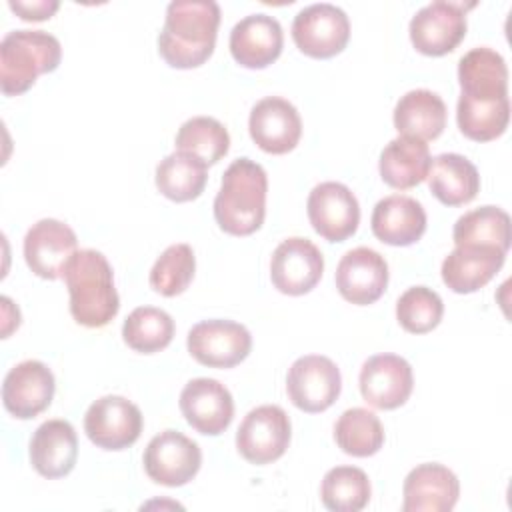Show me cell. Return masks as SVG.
Listing matches in <instances>:
<instances>
[{"instance_id":"5b68a950","label":"cell","mask_w":512,"mask_h":512,"mask_svg":"<svg viewBox=\"0 0 512 512\" xmlns=\"http://www.w3.org/2000/svg\"><path fill=\"white\" fill-rule=\"evenodd\" d=\"M350 38V20L342 8L330 2L304 6L292 20V40L300 52L312 58H332L344 50Z\"/></svg>"},{"instance_id":"f546056e","label":"cell","mask_w":512,"mask_h":512,"mask_svg":"<svg viewBox=\"0 0 512 512\" xmlns=\"http://www.w3.org/2000/svg\"><path fill=\"white\" fill-rule=\"evenodd\" d=\"M452 238L456 246H492L508 252L510 216L498 206L474 208L456 220Z\"/></svg>"},{"instance_id":"d6986e66","label":"cell","mask_w":512,"mask_h":512,"mask_svg":"<svg viewBox=\"0 0 512 512\" xmlns=\"http://www.w3.org/2000/svg\"><path fill=\"white\" fill-rule=\"evenodd\" d=\"M248 130L258 148L268 154H286L302 136V120L294 104L280 96L258 100L248 118Z\"/></svg>"},{"instance_id":"83f0119b","label":"cell","mask_w":512,"mask_h":512,"mask_svg":"<svg viewBox=\"0 0 512 512\" xmlns=\"http://www.w3.org/2000/svg\"><path fill=\"white\" fill-rule=\"evenodd\" d=\"M394 126L400 136L434 140L446 128V104L432 90H410L396 102Z\"/></svg>"},{"instance_id":"836d02e7","label":"cell","mask_w":512,"mask_h":512,"mask_svg":"<svg viewBox=\"0 0 512 512\" xmlns=\"http://www.w3.org/2000/svg\"><path fill=\"white\" fill-rule=\"evenodd\" d=\"M370 494V480L356 466L330 468L320 486L322 504L332 512H358L368 504Z\"/></svg>"},{"instance_id":"5bb4252c","label":"cell","mask_w":512,"mask_h":512,"mask_svg":"<svg viewBox=\"0 0 512 512\" xmlns=\"http://www.w3.org/2000/svg\"><path fill=\"white\" fill-rule=\"evenodd\" d=\"M76 252L78 238L74 230L56 218L38 220L24 236V260L36 276L46 280L60 278Z\"/></svg>"},{"instance_id":"4fadbf2b","label":"cell","mask_w":512,"mask_h":512,"mask_svg":"<svg viewBox=\"0 0 512 512\" xmlns=\"http://www.w3.org/2000/svg\"><path fill=\"white\" fill-rule=\"evenodd\" d=\"M322 272L324 256L308 238L282 240L270 258V280L278 292L288 296L310 292L320 282Z\"/></svg>"},{"instance_id":"8fae6325","label":"cell","mask_w":512,"mask_h":512,"mask_svg":"<svg viewBox=\"0 0 512 512\" xmlns=\"http://www.w3.org/2000/svg\"><path fill=\"white\" fill-rule=\"evenodd\" d=\"M144 470L148 478L162 486H184L200 470V446L178 430H164L156 434L144 450Z\"/></svg>"},{"instance_id":"7a4b0ae2","label":"cell","mask_w":512,"mask_h":512,"mask_svg":"<svg viewBox=\"0 0 512 512\" xmlns=\"http://www.w3.org/2000/svg\"><path fill=\"white\" fill-rule=\"evenodd\" d=\"M62 278L70 294V314L86 328L106 326L120 308L114 272L98 250H78L66 264Z\"/></svg>"},{"instance_id":"ffe728a7","label":"cell","mask_w":512,"mask_h":512,"mask_svg":"<svg viewBox=\"0 0 512 512\" xmlns=\"http://www.w3.org/2000/svg\"><path fill=\"white\" fill-rule=\"evenodd\" d=\"M404 512H450L460 496L456 474L438 462L412 468L402 486Z\"/></svg>"},{"instance_id":"d6a6232c","label":"cell","mask_w":512,"mask_h":512,"mask_svg":"<svg viewBox=\"0 0 512 512\" xmlns=\"http://www.w3.org/2000/svg\"><path fill=\"white\" fill-rule=\"evenodd\" d=\"M122 338L132 350L142 354L164 350L174 338V320L162 308L138 306L126 316Z\"/></svg>"},{"instance_id":"30bf717a","label":"cell","mask_w":512,"mask_h":512,"mask_svg":"<svg viewBox=\"0 0 512 512\" xmlns=\"http://www.w3.org/2000/svg\"><path fill=\"white\" fill-rule=\"evenodd\" d=\"M140 408L124 396L108 394L94 400L84 414V432L92 444L104 450H124L142 432Z\"/></svg>"},{"instance_id":"ac0fdd59","label":"cell","mask_w":512,"mask_h":512,"mask_svg":"<svg viewBox=\"0 0 512 512\" xmlns=\"http://www.w3.org/2000/svg\"><path fill=\"white\" fill-rule=\"evenodd\" d=\"M180 410L196 432L218 436L234 418V400L222 382L194 378L180 392Z\"/></svg>"},{"instance_id":"277c9868","label":"cell","mask_w":512,"mask_h":512,"mask_svg":"<svg viewBox=\"0 0 512 512\" xmlns=\"http://www.w3.org/2000/svg\"><path fill=\"white\" fill-rule=\"evenodd\" d=\"M62 58L56 36L44 30H12L0 42V88L6 96L26 92L40 74L54 72Z\"/></svg>"},{"instance_id":"ba28073f","label":"cell","mask_w":512,"mask_h":512,"mask_svg":"<svg viewBox=\"0 0 512 512\" xmlns=\"http://www.w3.org/2000/svg\"><path fill=\"white\" fill-rule=\"evenodd\" d=\"M290 418L276 404L252 408L236 432V448L250 464H270L278 460L290 444Z\"/></svg>"},{"instance_id":"cb8c5ba5","label":"cell","mask_w":512,"mask_h":512,"mask_svg":"<svg viewBox=\"0 0 512 512\" xmlns=\"http://www.w3.org/2000/svg\"><path fill=\"white\" fill-rule=\"evenodd\" d=\"M506 252L492 246H456L442 262V280L456 294L486 286L502 268Z\"/></svg>"},{"instance_id":"9a60e30c","label":"cell","mask_w":512,"mask_h":512,"mask_svg":"<svg viewBox=\"0 0 512 512\" xmlns=\"http://www.w3.org/2000/svg\"><path fill=\"white\" fill-rule=\"evenodd\" d=\"M360 394L378 410L402 406L414 388L412 366L398 354H374L360 368Z\"/></svg>"},{"instance_id":"e575fe53","label":"cell","mask_w":512,"mask_h":512,"mask_svg":"<svg viewBox=\"0 0 512 512\" xmlns=\"http://www.w3.org/2000/svg\"><path fill=\"white\" fill-rule=\"evenodd\" d=\"M230 134L222 122L210 116L186 120L176 134V150L188 152L206 164H216L228 154Z\"/></svg>"},{"instance_id":"484cf974","label":"cell","mask_w":512,"mask_h":512,"mask_svg":"<svg viewBox=\"0 0 512 512\" xmlns=\"http://www.w3.org/2000/svg\"><path fill=\"white\" fill-rule=\"evenodd\" d=\"M432 164L428 144L420 138L398 136L380 152L378 170L382 180L398 190H408L426 180Z\"/></svg>"},{"instance_id":"9c48e42d","label":"cell","mask_w":512,"mask_h":512,"mask_svg":"<svg viewBox=\"0 0 512 512\" xmlns=\"http://www.w3.org/2000/svg\"><path fill=\"white\" fill-rule=\"evenodd\" d=\"M342 390L338 366L320 354H306L294 360L286 376V392L292 404L316 414L330 408Z\"/></svg>"},{"instance_id":"7402d4cb","label":"cell","mask_w":512,"mask_h":512,"mask_svg":"<svg viewBox=\"0 0 512 512\" xmlns=\"http://www.w3.org/2000/svg\"><path fill=\"white\" fill-rule=\"evenodd\" d=\"M30 462L44 478H62L72 472L78 460L76 430L68 420H46L30 438Z\"/></svg>"},{"instance_id":"603a6c76","label":"cell","mask_w":512,"mask_h":512,"mask_svg":"<svg viewBox=\"0 0 512 512\" xmlns=\"http://www.w3.org/2000/svg\"><path fill=\"white\" fill-rule=\"evenodd\" d=\"M370 226L380 242L390 246H410L426 232V212L416 198L392 194L376 202Z\"/></svg>"},{"instance_id":"4316f807","label":"cell","mask_w":512,"mask_h":512,"mask_svg":"<svg viewBox=\"0 0 512 512\" xmlns=\"http://www.w3.org/2000/svg\"><path fill=\"white\" fill-rule=\"evenodd\" d=\"M426 178L430 192L446 206L468 204L480 190V174L476 166L456 152H444L432 158Z\"/></svg>"},{"instance_id":"3957f363","label":"cell","mask_w":512,"mask_h":512,"mask_svg":"<svg viewBox=\"0 0 512 512\" xmlns=\"http://www.w3.org/2000/svg\"><path fill=\"white\" fill-rule=\"evenodd\" d=\"M268 176L264 168L250 160H234L222 176L220 190L214 198V218L218 226L232 236L256 232L266 216Z\"/></svg>"},{"instance_id":"1f68e13d","label":"cell","mask_w":512,"mask_h":512,"mask_svg":"<svg viewBox=\"0 0 512 512\" xmlns=\"http://www.w3.org/2000/svg\"><path fill=\"white\" fill-rule=\"evenodd\" d=\"M510 120V100H472L458 98L456 122L460 132L476 142H488L504 134Z\"/></svg>"},{"instance_id":"74e56055","label":"cell","mask_w":512,"mask_h":512,"mask_svg":"<svg viewBox=\"0 0 512 512\" xmlns=\"http://www.w3.org/2000/svg\"><path fill=\"white\" fill-rule=\"evenodd\" d=\"M8 6L22 18V20H46L50 18L60 2L58 0H34V2H26V0H10Z\"/></svg>"},{"instance_id":"e0dca14e","label":"cell","mask_w":512,"mask_h":512,"mask_svg":"<svg viewBox=\"0 0 512 512\" xmlns=\"http://www.w3.org/2000/svg\"><path fill=\"white\" fill-rule=\"evenodd\" d=\"M334 280L344 300L366 306L384 294L388 286V264L380 252L358 246L340 258Z\"/></svg>"},{"instance_id":"d590c367","label":"cell","mask_w":512,"mask_h":512,"mask_svg":"<svg viewBox=\"0 0 512 512\" xmlns=\"http://www.w3.org/2000/svg\"><path fill=\"white\" fill-rule=\"evenodd\" d=\"M194 270V250L188 244H172L156 258L150 270V286L162 296H178L192 282Z\"/></svg>"},{"instance_id":"7c38bea8","label":"cell","mask_w":512,"mask_h":512,"mask_svg":"<svg viewBox=\"0 0 512 512\" xmlns=\"http://www.w3.org/2000/svg\"><path fill=\"white\" fill-rule=\"evenodd\" d=\"M306 212L312 228L328 242L350 238L360 224V204L342 182L316 184L308 194Z\"/></svg>"},{"instance_id":"4dcf8cb0","label":"cell","mask_w":512,"mask_h":512,"mask_svg":"<svg viewBox=\"0 0 512 512\" xmlns=\"http://www.w3.org/2000/svg\"><path fill=\"white\" fill-rule=\"evenodd\" d=\"M334 440L342 452L356 458H366L382 448L384 428L372 410L356 406L344 410L336 420Z\"/></svg>"},{"instance_id":"44dd1931","label":"cell","mask_w":512,"mask_h":512,"mask_svg":"<svg viewBox=\"0 0 512 512\" xmlns=\"http://www.w3.org/2000/svg\"><path fill=\"white\" fill-rule=\"evenodd\" d=\"M282 44L280 22L264 12L244 16L230 32L232 58L246 68H266L280 56Z\"/></svg>"},{"instance_id":"52a82bcc","label":"cell","mask_w":512,"mask_h":512,"mask_svg":"<svg viewBox=\"0 0 512 512\" xmlns=\"http://www.w3.org/2000/svg\"><path fill=\"white\" fill-rule=\"evenodd\" d=\"M186 346L190 356L204 366L232 368L250 354L252 336L240 322L212 318L190 328Z\"/></svg>"},{"instance_id":"6da1fadb","label":"cell","mask_w":512,"mask_h":512,"mask_svg":"<svg viewBox=\"0 0 512 512\" xmlns=\"http://www.w3.org/2000/svg\"><path fill=\"white\" fill-rule=\"evenodd\" d=\"M220 6L214 0H172L158 34V52L174 68L204 64L216 46Z\"/></svg>"},{"instance_id":"8d00e7d4","label":"cell","mask_w":512,"mask_h":512,"mask_svg":"<svg viewBox=\"0 0 512 512\" xmlns=\"http://www.w3.org/2000/svg\"><path fill=\"white\" fill-rule=\"evenodd\" d=\"M444 314L438 292L428 286H412L396 300L398 324L410 334H426L434 330Z\"/></svg>"},{"instance_id":"f1b7e54d","label":"cell","mask_w":512,"mask_h":512,"mask_svg":"<svg viewBox=\"0 0 512 512\" xmlns=\"http://www.w3.org/2000/svg\"><path fill=\"white\" fill-rule=\"evenodd\" d=\"M206 166L200 158L176 150L156 166V188L174 202H190L204 192Z\"/></svg>"},{"instance_id":"d4e9b609","label":"cell","mask_w":512,"mask_h":512,"mask_svg":"<svg viewBox=\"0 0 512 512\" xmlns=\"http://www.w3.org/2000/svg\"><path fill=\"white\" fill-rule=\"evenodd\" d=\"M458 82L460 96L472 100L508 98L506 60L492 48H472L458 62Z\"/></svg>"},{"instance_id":"2e32d148","label":"cell","mask_w":512,"mask_h":512,"mask_svg":"<svg viewBox=\"0 0 512 512\" xmlns=\"http://www.w3.org/2000/svg\"><path fill=\"white\" fill-rule=\"evenodd\" d=\"M54 388V374L44 362L24 360L4 376L2 402L12 416L30 420L50 406Z\"/></svg>"},{"instance_id":"8992f818","label":"cell","mask_w":512,"mask_h":512,"mask_svg":"<svg viewBox=\"0 0 512 512\" xmlns=\"http://www.w3.org/2000/svg\"><path fill=\"white\" fill-rule=\"evenodd\" d=\"M472 6L448 0H434L422 6L408 26L414 48L426 56L452 52L466 36V8Z\"/></svg>"}]
</instances>
